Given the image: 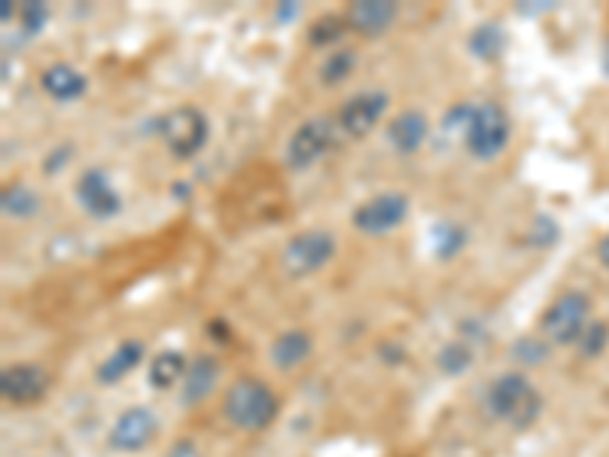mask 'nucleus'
Listing matches in <instances>:
<instances>
[{
    "instance_id": "obj_26",
    "label": "nucleus",
    "mask_w": 609,
    "mask_h": 457,
    "mask_svg": "<svg viewBox=\"0 0 609 457\" xmlns=\"http://www.w3.org/2000/svg\"><path fill=\"white\" fill-rule=\"evenodd\" d=\"M527 242H531L533 247H539V251H546V247H552V244L558 242V223H555L552 216L539 214L531 223V232H527Z\"/></svg>"
},
{
    "instance_id": "obj_6",
    "label": "nucleus",
    "mask_w": 609,
    "mask_h": 457,
    "mask_svg": "<svg viewBox=\"0 0 609 457\" xmlns=\"http://www.w3.org/2000/svg\"><path fill=\"white\" fill-rule=\"evenodd\" d=\"M159 138L174 159H192L207 144V116L192 104L174 107L159 119Z\"/></svg>"
},
{
    "instance_id": "obj_3",
    "label": "nucleus",
    "mask_w": 609,
    "mask_h": 457,
    "mask_svg": "<svg viewBox=\"0 0 609 457\" xmlns=\"http://www.w3.org/2000/svg\"><path fill=\"white\" fill-rule=\"evenodd\" d=\"M509 138H512V119H509L503 104H472L467 135H463L470 156H476L479 162H494L496 156L509 147Z\"/></svg>"
},
{
    "instance_id": "obj_28",
    "label": "nucleus",
    "mask_w": 609,
    "mask_h": 457,
    "mask_svg": "<svg viewBox=\"0 0 609 457\" xmlns=\"http://www.w3.org/2000/svg\"><path fill=\"white\" fill-rule=\"evenodd\" d=\"M607 339H609V327L597 320V323H588V327H585V332L579 336V342L576 344H579V351H583L585 357H595L603 351Z\"/></svg>"
},
{
    "instance_id": "obj_22",
    "label": "nucleus",
    "mask_w": 609,
    "mask_h": 457,
    "mask_svg": "<svg viewBox=\"0 0 609 457\" xmlns=\"http://www.w3.org/2000/svg\"><path fill=\"white\" fill-rule=\"evenodd\" d=\"M348 31H351V28H348V19H344V15H320V19H314L311 28H308V43H311L314 50H330L332 43H339Z\"/></svg>"
},
{
    "instance_id": "obj_32",
    "label": "nucleus",
    "mask_w": 609,
    "mask_h": 457,
    "mask_svg": "<svg viewBox=\"0 0 609 457\" xmlns=\"http://www.w3.org/2000/svg\"><path fill=\"white\" fill-rule=\"evenodd\" d=\"M296 10H299V7H296V3H287V7H280L278 10V19H292V15H296Z\"/></svg>"
},
{
    "instance_id": "obj_29",
    "label": "nucleus",
    "mask_w": 609,
    "mask_h": 457,
    "mask_svg": "<svg viewBox=\"0 0 609 457\" xmlns=\"http://www.w3.org/2000/svg\"><path fill=\"white\" fill-rule=\"evenodd\" d=\"M512 354H515V360H521V363H536L539 357L546 354V344L533 342V339H521V342H515V348H512Z\"/></svg>"
},
{
    "instance_id": "obj_27",
    "label": "nucleus",
    "mask_w": 609,
    "mask_h": 457,
    "mask_svg": "<svg viewBox=\"0 0 609 457\" xmlns=\"http://www.w3.org/2000/svg\"><path fill=\"white\" fill-rule=\"evenodd\" d=\"M46 19H50L46 3H22V7H19V25H22V31H25L28 38L40 34L43 25H46Z\"/></svg>"
},
{
    "instance_id": "obj_30",
    "label": "nucleus",
    "mask_w": 609,
    "mask_h": 457,
    "mask_svg": "<svg viewBox=\"0 0 609 457\" xmlns=\"http://www.w3.org/2000/svg\"><path fill=\"white\" fill-rule=\"evenodd\" d=\"M168 457H202V451L195 448V443H192V439H178V443L171 445Z\"/></svg>"
},
{
    "instance_id": "obj_9",
    "label": "nucleus",
    "mask_w": 609,
    "mask_h": 457,
    "mask_svg": "<svg viewBox=\"0 0 609 457\" xmlns=\"http://www.w3.org/2000/svg\"><path fill=\"white\" fill-rule=\"evenodd\" d=\"M387 92L378 89H366V92H356L354 98H348L342 104V110L335 116V126L339 131H344L348 138H366L375 131L384 114H387Z\"/></svg>"
},
{
    "instance_id": "obj_21",
    "label": "nucleus",
    "mask_w": 609,
    "mask_h": 457,
    "mask_svg": "<svg viewBox=\"0 0 609 457\" xmlns=\"http://www.w3.org/2000/svg\"><path fill=\"white\" fill-rule=\"evenodd\" d=\"M0 208L13 220H28V216H34L40 211V195L34 190H28L25 183H13V187L3 190Z\"/></svg>"
},
{
    "instance_id": "obj_7",
    "label": "nucleus",
    "mask_w": 609,
    "mask_h": 457,
    "mask_svg": "<svg viewBox=\"0 0 609 457\" xmlns=\"http://www.w3.org/2000/svg\"><path fill=\"white\" fill-rule=\"evenodd\" d=\"M335 123L327 116H314V119H304L302 126L296 128L287 140V150H284V162L290 171H304L314 162H320L335 144Z\"/></svg>"
},
{
    "instance_id": "obj_17",
    "label": "nucleus",
    "mask_w": 609,
    "mask_h": 457,
    "mask_svg": "<svg viewBox=\"0 0 609 457\" xmlns=\"http://www.w3.org/2000/svg\"><path fill=\"white\" fill-rule=\"evenodd\" d=\"M140 360H143V342L140 339H126L122 344H116L114 354L104 360L95 375H98L101 384H116V381L131 375L140 366Z\"/></svg>"
},
{
    "instance_id": "obj_11",
    "label": "nucleus",
    "mask_w": 609,
    "mask_h": 457,
    "mask_svg": "<svg viewBox=\"0 0 609 457\" xmlns=\"http://www.w3.org/2000/svg\"><path fill=\"white\" fill-rule=\"evenodd\" d=\"M50 391V375L38 363H13L0 372V394L13 406H31Z\"/></svg>"
},
{
    "instance_id": "obj_18",
    "label": "nucleus",
    "mask_w": 609,
    "mask_h": 457,
    "mask_svg": "<svg viewBox=\"0 0 609 457\" xmlns=\"http://www.w3.org/2000/svg\"><path fill=\"white\" fill-rule=\"evenodd\" d=\"M308 354H311V336L302 330L280 332L275 344H271V363L278 369H287V372L304 363Z\"/></svg>"
},
{
    "instance_id": "obj_20",
    "label": "nucleus",
    "mask_w": 609,
    "mask_h": 457,
    "mask_svg": "<svg viewBox=\"0 0 609 457\" xmlns=\"http://www.w3.org/2000/svg\"><path fill=\"white\" fill-rule=\"evenodd\" d=\"M506 50V31L496 22H482L470 34V52L479 62H496Z\"/></svg>"
},
{
    "instance_id": "obj_13",
    "label": "nucleus",
    "mask_w": 609,
    "mask_h": 457,
    "mask_svg": "<svg viewBox=\"0 0 609 457\" xmlns=\"http://www.w3.org/2000/svg\"><path fill=\"white\" fill-rule=\"evenodd\" d=\"M396 15H399V7H396L394 0H354L348 7L344 19H348V28L354 34L372 40L387 34L396 22Z\"/></svg>"
},
{
    "instance_id": "obj_12",
    "label": "nucleus",
    "mask_w": 609,
    "mask_h": 457,
    "mask_svg": "<svg viewBox=\"0 0 609 457\" xmlns=\"http://www.w3.org/2000/svg\"><path fill=\"white\" fill-rule=\"evenodd\" d=\"M76 199L83 204V211L95 216V220H110V216L122 211V199H119V192H116L104 168H89V171L79 174V180H76Z\"/></svg>"
},
{
    "instance_id": "obj_2",
    "label": "nucleus",
    "mask_w": 609,
    "mask_h": 457,
    "mask_svg": "<svg viewBox=\"0 0 609 457\" xmlns=\"http://www.w3.org/2000/svg\"><path fill=\"white\" fill-rule=\"evenodd\" d=\"M278 396L268 387L266 381L242 375L238 381H232V387L223 396V415L232 427H238L244 433H259L275 424L278 418Z\"/></svg>"
},
{
    "instance_id": "obj_5",
    "label": "nucleus",
    "mask_w": 609,
    "mask_h": 457,
    "mask_svg": "<svg viewBox=\"0 0 609 457\" xmlns=\"http://www.w3.org/2000/svg\"><path fill=\"white\" fill-rule=\"evenodd\" d=\"M335 256V238L327 228H304L296 232L280 251V268L287 278H311Z\"/></svg>"
},
{
    "instance_id": "obj_8",
    "label": "nucleus",
    "mask_w": 609,
    "mask_h": 457,
    "mask_svg": "<svg viewBox=\"0 0 609 457\" xmlns=\"http://www.w3.org/2000/svg\"><path fill=\"white\" fill-rule=\"evenodd\" d=\"M408 216V195L406 192H381L354 208V226L363 235H387L406 223Z\"/></svg>"
},
{
    "instance_id": "obj_24",
    "label": "nucleus",
    "mask_w": 609,
    "mask_h": 457,
    "mask_svg": "<svg viewBox=\"0 0 609 457\" xmlns=\"http://www.w3.org/2000/svg\"><path fill=\"white\" fill-rule=\"evenodd\" d=\"M356 71V52L354 50H332L323 64H320V79L327 86H339Z\"/></svg>"
},
{
    "instance_id": "obj_1",
    "label": "nucleus",
    "mask_w": 609,
    "mask_h": 457,
    "mask_svg": "<svg viewBox=\"0 0 609 457\" xmlns=\"http://www.w3.org/2000/svg\"><path fill=\"white\" fill-rule=\"evenodd\" d=\"M484 408L494 421H503L512 431H527L543 412V396L533 387L527 375L506 372L488 384L484 391Z\"/></svg>"
},
{
    "instance_id": "obj_25",
    "label": "nucleus",
    "mask_w": 609,
    "mask_h": 457,
    "mask_svg": "<svg viewBox=\"0 0 609 457\" xmlns=\"http://www.w3.org/2000/svg\"><path fill=\"white\" fill-rule=\"evenodd\" d=\"M472 366V348L463 342H451L445 344L439 351V369L445 375H463L467 369Z\"/></svg>"
},
{
    "instance_id": "obj_14",
    "label": "nucleus",
    "mask_w": 609,
    "mask_h": 457,
    "mask_svg": "<svg viewBox=\"0 0 609 457\" xmlns=\"http://www.w3.org/2000/svg\"><path fill=\"white\" fill-rule=\"evenodd\" d=\"M216 381H220V363H216L214 357H192L190 366H186V375H183V394H180V400H183L186 406L202 403V400H207V396L214 394Z\"/></svg>"
},
{
    "instance_id": "obj_4",
    "label": "nucleus",
    "mask_w": 609,
    "mask_h": 457,
    "mask_svg": "<svg viewBox=\"0 0 609 457\" xmlns=\"http://www.w3.org/2000/svg\"><path fill=\"white\" fill-rule=\"evenodd\" d=\"M588 323H591V302H588V296L579 290H570L560 293L558 299L543 311L539 332H543V342L567 348V344L579 342V336H583Z\"/></svg>"
},
{
    "instance_id": "obj_23",
    "label": "nucleus",
    "mask_w": 609,
    "mask_h": 457,
    "mask_svg": "<svg viewBox=\"0 0 609 457\" xmlns=\"http://www.w3.org/2000/svg\"><path fill=\"white\" fill-rule=\"evenodd\" d=\"M463 247H467V228L460 226V223H448V220L436 223V228H432V251H436L439 259H451Z\"/></svg>"
},
{
    "instance_id": "obj_31",
    "label": "nucleus",
    "mask_w": 609,
    "mask_h": 457,
    "mask_svg": "<svg viewBox=\"0 0 609 457\" xmlns=\"http://www.w3.org/2000/svg\"><path fill=\"white\" fill-rule=\"evenodd\" d=\"M597 256H600V263L609 268V235L600 242V247H597Z\"/></svg>"
},
{
    "instance_id": "obj_10",
    "label": "nucleus",
    "mask_w": 609,
    "mask_h": 457,
    "mask_svg": "<svg viewBox=\"0 0 609 457\" xmlns=\"http://www.w3.org/2000/svg\"><path fill=\"white\" fill-rule=\"evenodd\" d=\"M156 436H159V418L152 415V408L131 406L116 418V424L110 427V436H107V443H110L114 451L135 455V451H143Z\"/></svg>"
},
{
    "instance_id": "obj_16",
    "label": "nucleus",
    "mask_w": 609,
    "mask_h": 457,
    "mask_svg": "<svg viewBox=\"0 0 609 457\" xmlns=\"http://www.w3.org/2000/svg\"><path fill=\"white\" fill-rule=\"evenodd\" d=\"M40 86L43 92L55 98V102H76V98H83L86 89H89V83H86V76L76 71L74 64L58 62L50 64L43 76H40Z\"/></svg>"
},
{
    "instance_id": "obj_19",
    "label": "nucleus",
    "mask_w": 609,
    "mask_h": 457,
    "mask_svg": "<svg viewBox=\"0 0 609 457\" xmlns=\"http://www.w3.org/2000/svg\"><path fill=\"white\" fill-rule=\"evenodd\" d=\"M186 366H190V360L178 351H162V354L152 357L150 363V384L156 391H171L174 384L183 381L186 375Z\"/></svg>"
},
{
    "instance_id": "obj_15",
    "label": "nucleus",
    "mask_w": 609,
    "mask_h": 457,
    "mask_svg": "<svg viewBox=\"0 0 609 457\" xmlns=\"http://www.w3.org/2000/svg\"><path fill=\"white\" fill-rule=\"evenodd\" d=\"M430 135V123H427V116L420 114V110H403V114L396 116L394 123L387 126V140H391V147L396 152H403V156H412V152H418L424 147V140Z\"/></svg>"
}]
</instances>
